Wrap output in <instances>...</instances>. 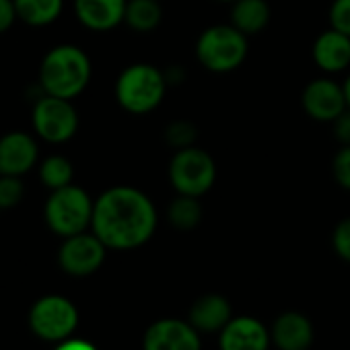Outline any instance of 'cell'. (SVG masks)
I'll list each match as a JSON object with an SVG mask.
<instances>
[{
	"label": "cell",
	"instance_id": "cell-32",
	"mask_svg": "<svg viewBox=\"0 0 350 350\" xmlns=\"http://www.w3.org/2000/svg\"><path fill=\"white\" fill-rule=\"evenodd\" d=\"M342 89H344L346 105H348V109H350V72H348V77L344 79V83H342Z\"/></svg>",
	"mask_w": 350,
	"mask_h": 350
},
{
	"label": "cell",
	"instance_id": "cell-30",
	"mask_svg": "<svg viewBox=\"0 0 350 350\" xmlns=\"http://www.w3.org/2000/svg\"><path fill=\"white\" fill-rule=\"evenodd\" d=\"M56 350H97V348L87 340H62Z\"/></svg>",
	"mask_w": 350,
	"mask_h": 350
},
{
	"label": "cell",
	"instance_id": "cell-3",
	"mask_svg": "<svg viewBox=\"0 0 350 350\" xmlns=\"http://www.w3.org/2000/svg\"><path fill=\"white\" fill-rule=\"evenodd\" d=\"M40 77L48 95L72 99L81 95L91 81V60L77 46H58L44 58Z\"/></svg>",
	"mask_w": 350,
	"mask_h": 350
},
{
	"label": "cell",
	"instance_id": "cell-5",
	"mask_svg": "<svg viewBox=\"0 0 350 350\" xmlns=\"http://www.w3.org/2000/svg\"><path fill=\"white\" fill-rule=\"evenodd\" d=\"M167 173L175 194L202 198L217 182V161L208 150L194 144L173 150Z\"/></svg>",
	"mask_w": 350,
	"mask_h": 350
},
{
	"label": "cell",
	"instance_id": "cell-8",
	"mask_svg": "<svg viewBox=\"0 0 350 350\" xmlns=\"http://www.w3.org/2000/svg\"><path fill=\"white\" fill-rule=\"evenodd\" d=\"M36 132L48 142H66L77 134L79 113L70 99L46 95L33 107Z\"/></svg>",
	"mask_w": 350,
	"mask_h": 350
},
{
	"label": "cell",
	"instance_id": "cell-19",
	"mask_svg": "<svg viewBox=\"0 0 350 350\" xmlns=\"http://www.w3.org/2000/svg\"><path fill=\"white\" fill-rule=\"evenodd\" d=\"M202 217H204L202 202L200 198H194V196L178 194L169 202V208H167V219L171 227L182 233L194 231L202 223Z\"/></svg>",
	"mask_w": 350,
	"mask_h": 350
},
{
	"label": "cell",
	"instance_id": "cell-28",
	"mask_svg": "<svg viewBox=\"0 0 350 350\" xmlns=\"http://www.w3.org/2000/svg\"><path fill=\"white\" fill-rule=\"evenodd\" d=\"M334 138L340 142V146L350 144V109L346 107L334 122H332Z\"/></svg>",
	"mask_w": 350,
	"mask_h": 350
},
{
	"label": "cell",
	"instance_id": "cell-15",
	"mask_svg": "<svg viewBox=\"0 0 350 350\" xmlns=\"http://www.w3.org/2000/svg\"><path fill=\"white\" fill-rule=\"evenodd\" d=\"M38 161V144L25 132H11L0 138V175H23Z\"/></svg>",
	"mask_w": 350,
	"mask_h": 350
},
{
	"label": "cell",
	"instance_id": "cell-25",
	"mask_svg": "<svg viewBox=\"0 0 350 350\" xmlns=\"http://www.w3.org/2000/svg\"><path fill=\"white\" fill-rule=\"evenodd\" d=\"M23 198V184L17 175H3L0 178V208L17 206Z\"/></svg>",
	"mask_w": 350,
	"mask_h": 350
},
{
	"label": "cell",
	"instance_id": "cell-33",
	"mask_svg": "<svg viewBox=\"0 0 350 350\" xmlns=\"http://www.w3.org/2000/svg\"><path fill=\"white\" fill-rule=\"evenodd\" d=\"M219 3H231V5H233V3H235V0H219Z\"/></svg>",
	"mask_w": 350,
	"mask_h": 350
},
{
	"label": "cell",
	"instance_id": "cell-27",
	"mask_svg": "<svg viewBox=\"0 0 350 350\" xmlns=\"http://www.w3.org/2000/svg\"><path fill=\"white\" fill-rule=\"evenodd\" d=\"M327 17H329V27L350 38V0H334Z\"/></svg>",
	"mask_w": 350,
	"mask_h": 350
},
{
	"label": "cell",
	"instance_id": "cell-14",
	"mask_svg": "<svg viewBox=\"0 0 350 350\" xmlns=\"http://www.w3.org/2000/svg\"><path fill=\"white\" fill-rule=\"evenodd\" d=\"M311 56L319 70H323L325 75L342 72L350 66V38L329 27L313 42Z\"/></svg>",
	"mask_w": 350,
	"mask_h": 350
},
{
	"label": "cell",
	"instance_id": "cell-18",
	"mask_svg": "<svg viewBox=\"0 0 350 350\" xmlns=\"http://www.w3.org/2000/svg\"><path fill=\"white\" fill-rule=\"evenodd\" d=\"M272 11L268 0H235L231 7V25L243 36L252 38L262 33L270 23Z\"/></svg>",
	"mask_w": 350,
	"mask_h": 350
},
{
	"label": "cell",
	"instance_id": "cell-26",
	"mask_svg": "<svg viewBox=\"0 0 350 350\" xmlns=\"http://www.w3.org/2000/svg\"><path fill=\"white\" fill-rule=\"evenodd\" d=\"M332 247L336 256L350 264V217L342 219L332 231Z\"/></svg>",
	"mask_w": 350,
	"mask_h": 350
},
{
	"label": "cell",
	"instance_id": "cell-23",
	"mask_svg": "<svg viewBox=\"0 0 350 350\" xmlns=\"http://www.w3.org/2000/svg\"><path fill=\"white\" fill-rule=\"evenodd\" d=\"M163 138L165 142L173 148V150H180V148H188V146H194L196 144V138H198V128L190 122V120H173L165 126V132H163Z\"/></svg>",
	"mask_w": 350,
	"mask_h": 350
},
{
	"label": "cell",
	"instance_id": "cell-21",
	"mask_svg": "<svg viewBox=\"0 0 350 350\" xmlns=\"http://www.w3.org/2000/svg\"><path fill=\"white\" fill-rule=\"evenodd\" d=\"M17 17L29 25H50L62 13V0H15Z\"/></svg>",
	"mask_w": 350,
	"mask_h": 350
},
{
	"label": "cell",
	"instance_id": "cell-9",
	"mask_svg": "<svg viewBox=\"0 0 350 350\" xmlns=\"http://www.w3.org/2000/svg\"><path fill=\"white\" fill-rule=\"evenodd\" d=\"M105 243L95 233H77L66 237L60 247L58 262L70 276H89L97 272L105 260Z\"/></svg>",
	"mask_w": 350,
	"mask_h": 350
},
{
	"label": "cell",
	"instance_id": "cell-34",
	"mask_svg": "<svg viewBox=\"0 0 350 350\" xmlns=\"http://www.w3.org/2000/svg\"><path fill=\"white\" fill-rule=\"evenodd\" d=\"M161 3H163V0H161Z\"/></svg>",
	"mask_w": 350,
	"mask_h": 350
},
{
	"label": "cell",
	"instance_id": "cell-17",
	"mask_svg": "<svg viewBox=\"0 0 350 350\" xmlns=\"http://www.w3.org/2000/svg\"><path fill=\"white\" fill-rule=\"evenodd\" d=\"M231 319H233L231 303L223 295H217V293H208L196 299L194 305L190 307V317H188V321L200 334L221 332Z\"/></svg>",
	"mask_w": 350,
	"mask_h": 350
},
{
	"label": "cell",
	"instance_id": "cell-20",
	"mask_svg": "<svg viewBox=\"0 0 350 350\" xmlns=\"http://www.w3.org/2000/svg\"><path fill=\"white\" fill-rule=\"evenodd\" d=\"M163 21V7L161 0H128L124 23L138 31L148 33L154 31Z\"/></svg>",
	"mask_w": 350,
	"mask_h": 350
},
{
	"label": "cell",
	"instance_id": "cell-13",
	"mask_svg": "<svg viewBox=\"0 0 350 350\" xmlns=\"http://www.w3.org/2000/svg\"><path fill=\"white\" fill-rule=\"evenodd\" d=\"M270 338L278 350H307L313 344L315 332L307 315L299 311H284L274 319Z\"/></svg>",
	"mask_w": 350,
	"mask_h": 350
},
{
	"label": "cell",
	"instance_id": "cell-4",
	"mask_svg": "<svg viewBox=\"0 0 350 350\" xmlns=\"http://www.w3.org/2000/svg\"><path fill=\"white\" fill-rule=\"evenodd\" d=\"M250 54L247 36H243L231 23L206 27L196 42L198 62L215 75H227L237 70Z\"/></svg>",
	"mask_w": 350,
	"mask_h": 350
},
{
	"label": "cell",
	"instance_id": "cell-10",
	"mask_svg": "<svg viewBox=\"0 0 350 350\" xmlns=\"http://www.w3.org/2000/svg\"><path fill=\"white\" fill-rule=\"evenodd\" d=\"M142 350H202V340L190 321L165 317L146 327Z\"/></svg>",
	"mask_w": 350,
	"mask_h": 350
},
{
	"label": "cell",
	"instance_id": "cell-22",
	"mask_svg": "<svg viewBox=\"0 0 350 350\" xmlns=\"http://www.w3.org/2000/svg\"><path fill=\"white\" fill-rule=\"evenodd\" d=\"M40 175H42V182H44L48 188L60 190V188L72 184L75 169H72V163H70L66 157L54 154V157H48V159L42 163Z\"/></svg>",
	"mask_w": 350,
	"mask_h": 350
},
{
	"label": "cell",
	"instance_id": "cell-1",
	"mask_svg": "<svg viewBox=\"0 0 350 350\" xmlns=\"http://www.w3.org/2000/svg\"><path fill=\"white\" fill-rule=\"evenodd\" d=\"M157 225V206L138 188L116 186L95 200L91 229L107 250H136L150 241Z\"/></svg>",
	"mask_w": 350,
	"mask_h": 350
},
{
	"label": "cell",
	"instance_id": "cell-31",
	"mask_svg": "<svg viewBox=\"0 0 350 350\" xmlns=\"http://www.w3.org/2000/svg\"><path fill=\"white\" fill-rule=\"evenodd\" d=\"M165 77H167L169 87H173V85H180V83L186 79V72H184L182 66H169V68L165 70Z\"/></svg>",
	"mask_w": 350,
	"mask_h": 350
},
{
	"label": "cell",
	"instance_id": "cell-6",
	"mask_svg": "<svg viewBox=\"0 0 350 350\" xmlns=\"http://www.w3.org/2000/svg\"><path fill=\"white\" fill-rule=\"evenodd\" d=\"M95 202L79 186H64L54 190L46 204V221L56 235L64 239L77 233L87 231L93 221Z\"/></svg>",
	"mask_w": 350,
	"mask_h": 350
},
{
	"label": "cell",
	"instance_id": "cell-16",
	"mask_svg": "<svg viewBox=\"0 0 350 350\" xmlns=\"http://www.w3.org/2000/svg\"><path fill=\"white\" fill-rule=\"evenodd\" d=\"M128 0H75L79 21L93 31H109L124 23Z\"/></svg>",
	"mask_w": 350,
	"mask_h": 350
},
{
	"label": "cell",
	"instance_id": "cell-2",
	"mask_svg": "<svg viewBox=\"0 0 350 350\" xmlns=\"http://www.w3.org/2000/svg\"><path fill=\"white\" fill-rule=\"evenodd\" d=\"M169 89L165 70L148 62H136L126 66L116 81V101L132 116H144L154 111Z\"/></svg>",
	"mask_w": 350,
	"mask_h": 350
},
{
	"label": "cell",
	"instance_id": "cell-12",
	"mask_svg": "<svg viewBox=\"0 0 350 350\" xmlns=\"http://www.w3.org/2000/svg\"><path fill=\"white\" fill-rule=\"evenodd\" d=\"M221 350H268L270 329L256 317L237 315L221 332Z\"/></svg>",
	"mask_w": 350,
	"mask_h": 350
},
{
	"label": "cell",
	"instance_id": "cell-24",
	"mask_svg": "<svg viewBox=\"0 0 350 350\" xmlns=\"http://www.w3.org/2000/svg\"><path fill=\"white\" fill-rule=\"evenodd\" d=\"M332 175H334L336 184L342 190L350 192V144L340 146L338 152L334 154V159H332Z\"/></svg>",
	"mask_w": 350,
	"mask_h": 350
},
{
	"label": "cell",
	"instance_id": "cell-7",
	"mask_svg": "<svg viewBox=\"0 0 350 350\" xmlns=\"http://www.w3.org/2000/svg\"><path fill=\"white\" fill-rule=\"evenodd\" d=\"M29 323L40 338L50 342H62L70 338V334L77 329L79 311L68 299L50 295L33 305L29 313Z\"/></svg>",
	"mask_w": 350,
	"mask_h": 350
},
{
	"label": "cell",
	"instance_id": "cell-29",
	"mask_svg": "<svg viewBox=\"0 0 350 350\" xmlns=\"http://www.w3.org/2000/svg\"><path fill=\"white\" fill-rule=\"evenodd\" d=\"M17 17L15 0H0V33H5Z\"/></svg>",
	"mask_w": 350,
	"mask_h": 350
},
{
	"label": "cell",
	"instance_id": "cell-11",
	"mask_svg": "<svg viewBox=\"0 0 350 350\" xmlns=\"http://www.w3.org/2000/svg\"><path fill=\"white\" fill-rule=\"evenodd\" d=\"M301 105L311 120L321 124H332L348 107L342 85L329 77L309 81L301 93Z\"/></svg>",
	"mask_w": 350,
	"mask_h": 350
}]
</instances>
